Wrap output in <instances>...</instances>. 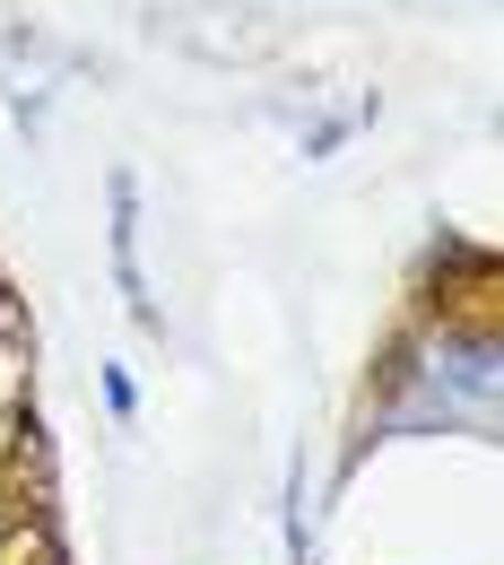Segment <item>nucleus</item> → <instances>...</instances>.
Masks as SVG:
<instances>
[{
	"label": "nucleus",
	"instance_id": "nucleus-1",
	"mask_svg": "<svg viewBox=\"0 0 504 565\" xmlns=\"http://www.w3.org/2000/svg\"><path fill=\"white\" fill-rule=\"evenodd\" d=\"M114 270H122L131 313L157 331V296H148V270H140V183H131V174H114Z\"/></svg>",
	"mask_w": 504,
	"mask_h": 565
}]
</instances>
